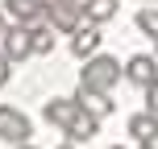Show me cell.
<instances>
[{
	"instance_id": "cell-1",
	"label": "cell",
	"mask_w": 158,
	"mask_h": 149,
	"mask_svg": "<svg viewBox=\"0 0 158 149\" xmlns=\"http://www.w3.org/2000/svg\"><path fill=\"white\" fill-rule=\"evenodd\" d=\"M125 75V66L117 62L112 54H92L83 58V71H79V87H87V91H112V83Z\"/></svg>"
},
{
	"instance_id": "cell-2",
	"label": "cell",
	"mask_w": 158,
	"mask_h": 149,
	"mask_svg": "<svg viewBox=\"0 0 158 149\" xmlns=\"http://www.w3.org/2000/svg\"><path fill=\"white\" fill-rule=\"evenodd\" d=\"M29 137H33L29 116H25V112H17V108H4V104H0V141H8V145H29Z\"/></svg>"
},
{
	"instance_id": "cell-3",
	"label": "cell",
	"mask_w": 158,
	"mask_h": 149,
	"mask_svg": "<svg viewBox=\"0 0 158 149\" xmlns=\"http://www.w3.org/2000/svg\"><path fill=\"white\" fill-rule=\"evenodd\" d=\"M46 21L54 25L58 33H75L79 21H83V4H79V0H50L46 4Z\"/></svg>"
},
{
	"instance_id": "cell-4",
	"label": "cell",
	"mask_w": 158,
	"mask_h": 149,
	"mask_svg": "<svg viewBox=\"0 0 158 149\" xmlns=\"http://www.w3.org/2000/svg\"><path fill=\"white\" fill-rule=\"evenodd\" d=\"M0 41H4V50H0V54H4L8 62H21V58H29V54H33V33H29V25H21V21L8 25Z\"/></svg>"
},
{
	"instance_id": "cell-5",
	"label": "cell",
	"mask_w": 158,
	"mask_h": 149,
	"mask_svg": "<svg viewBox=\"0 0 158 149\" xmlns=\"http://www.w3.org/2000/svg\"><path fill=\"white\" fill-rule=\"evenodd\" d=\"M125 79L133 87H150V83H158V62H154L150 54H133L125 62Z\"/></svg>"
},
{
	"instance_id": "cell-6",
	"label": "cell",
	"mask_w": 158,
	"mask_h": 149,
	"mask_svg": "<svg viewBox=\"0 0 158 149\" xmlns=\"http://www.w3.org/2000/svg\"><path fill=\"white\" fill-rule=\"evenodd\" d=\"M129 137H137V145H158V112H133L129 116Z\"/></svg>"
},
{
	"instance_id": "cell-7",
	"label": "cell",
	"mask_w": 158,
	"mask_h": 149,
	"mask_svg": "<svg viewBox=\"0 0 158 149\" xmlns=\"http://www.w3.org/2000/svg\"><path fill=\"white\" fill-rule=\"evenodd\" d=\"M71 54L75 58H92V54H100V25H79V29L71 33Z\"/></svg>"
},
{
	"instance_id": "cell-8",
	"label": "cell",
	"mask_w": 158,
	"mask_h": 149,
	"mask_svg": "<svg viewBox=\"0 0 158 149\" xmlns=\"http://www.w3.org/2000/svg\"><path fill=\"white\" fill-rule=\"evenodd\" d=\"M4 13L21 25H33V21H46V4L42 0H4Z\"/></svg>"
},
{
	"instance_id": "cell-9",
	"label": "cell",
	"mask_w": 158,
	"mask_h": 149,
	"mask_svg": "<svg viewBox=\"0 0 158 149\" xmlns=\"http://www.w3.org/2000/svg\"><path fill=\"white\" fill-rule=\"evenodd\" d=\"M63 133L71 137V141H92V137L100 133V116H96V112H87V108H79V112H75V120L63 128Z\"/></svg>"
},
{
	"instance_id": "cell-10",
	"label": "cell",
	"mask_w": 158,
	"mask_h": 149,
	"mask_svg": "<svg viewBox=\"0 0 158 149\" xmlns=\"http://www.w3.org/2000/svg\"><path fill=\"white\" fill-rule=\"evenodd\" d=\"M75 112H79L75 95H71V100H63V95H58V100H50L46 108H42V116H46V124H54V128H67V124L75 120Z\"/></svg>"
},
{
	"instance_id": "cell-11",
	"label": "cell",
	"mask_w": 158,
	"mask_h": 149,
	"mask_svg": "<svg viewBox=\"0 0 158 149\" xmlns=\"http://www.w3.org/2000/svg\"><path fill=\"white\" fill-rule=\"evenodd\" d=\"M75 104L87 108V112H96V116H108V112H112V100H108V95H104V91H87V87L75 91Z\"/></svg>"
},
{
	"instance_id": "cell-12",
	"label": "cell",
	"mask_w": 158,
	"mask_h": 149,
	"mask_svg": "<svg viewBox=\"0 0 158 149\" xmlns=\"http://www.w3.org/2000/svg\"><path fill=\"white\" fill-rule=\"evenodd\" d=\"M117 17V0H83V21L92 25H104Z\"/></svg>"
},
{
	"instance_id": "cell-13",
	"label": "cell",
	"mask_w": 158,
	"mask_h": 149,
	"mask_svg": "<svg viewBox=\"0 0 158 149\" xmlns=\"http://www.w3.org/2000/svg\"><path fill=\"white\" fill-rule=\"evenodd\" d=\"M29 33H33V54H50L54 50V25L50 21H33Z\"/></svg>"
},
{
	"instance_id": "cell-14",
	"label": "cell",
	"mask_w": 158,
	"mask_h": 149,
	"mask_svg": "<svg viewBox=\"0 0 158 149\" xmlns=\"http://www.w3.org/2000/svg\"><path fill=\"white\" fill-rule=\"evenodd\" d=\"M137 29H142L146 37H154V46H158V8H142V13H137Z\"/></svg>"
},
{
	"instance_id": "cell-15",
	"label": "cell",
	"mask_w": 158,
	"mask_h": 149,
	"mask_svg": "<svg viewBox=\"0 0 158 149\" xmlns=\"http://www.w3.org/2000/svg\"><path fill=\"white\" fill-rule=\"evenodd\" d=\"M146 108H150V112H158V83H150V87H146Z\"/></svg>"
},
{
	"instance_id": "cell-16",
	"label": "cell",
	"mask_w": 158,
	"mask_h": 149,
	"mask_svg": "<svg viewBox=\"0 0 158 149\" xmlns=\"http://www.w3.org/2000/svg\"><path fill=\"white\" fill-rule=\"evenodd\" d=\"M4 83H8V58L0 54V87H4Z\"/></svg>"
},
{
	"instance_id": "cell-17",
	"label": "cell",
	"mask_w": 158,
	"mask_h": 149,
	"mask_svg": "<svg viewBox=\"0 0 158 149\" xmlns=\"http://www.w3.org/2000/svg\"><path fill=\"white\" fill-rule=\"evenodd\" d=\"M4 29H8V25H4V17H0V37H4Z\"/></svg>"
},
{
	"instance_id": "cell-18",
	"label": "cell",
	"mask_w": 158,
	"mask_h": 149,
	"mask_svg": "<svg viewBox=\"0 0 158 149\" xmlns=\"http://www.w3.org/2000/svg\"><path fill=\"white\" fill-rule=\"evenodd\" d=\"M13 149H33V145H13Z\"/></svg>"
},
{
	"instance_id": "cell-19",
	"label": "cell",
	"mask_w": 158,
	"mask_h": 149,
	"mask_svg": "<svg viewBox=\"0 0 158 149\" xmlns=\"http://www.w3.org/2000/svg\"><path fill=\"white\" fill-rule=\"evenodd\" d=\"M108 149H125V145H108Z\"/></svg>"
},
{
	"instance_id": "cell-20",
	"label": "cell",
	"mask_w": 158,
	"mask_h": 149,
	"mask_svg": "<svg viewBox=\"0 0 158 149\" xmlns=\"http://www.w3.org/2000/svg\"><path fill=\"white\" fill-rule=\"evenodd\" d=\"M142 149H158V145H142Z\"/></svg>"
},
{
	"instance_id": "cell-21",
	"label": "cell",
	"mask_w": 158,
	"mask_h": 149,
	"mask_svg": "<svg viewBox=\"0 0 158 149\" xmlns=\"http://www.w3.org/2000/svg\"><path fill=\"white\" fill-rule=\"evenodd\" d=\"M146 4H158V0H146Z\"/></svg>"
},
{
	"instance_id": "cell-22",
	"label": "cell",
	"mask_w": 158,
	"mask_h": 149,
	"mask_svg": "<svg viewBox=\"0 0 158 149\" xmlns=\"http://www.w3.org/2000/svg\"><path fill=\"white\" fill-rule=\"evenodd\" d=\"M58 149H71V145H58Z\"/></svg>"
}]
</instances>
